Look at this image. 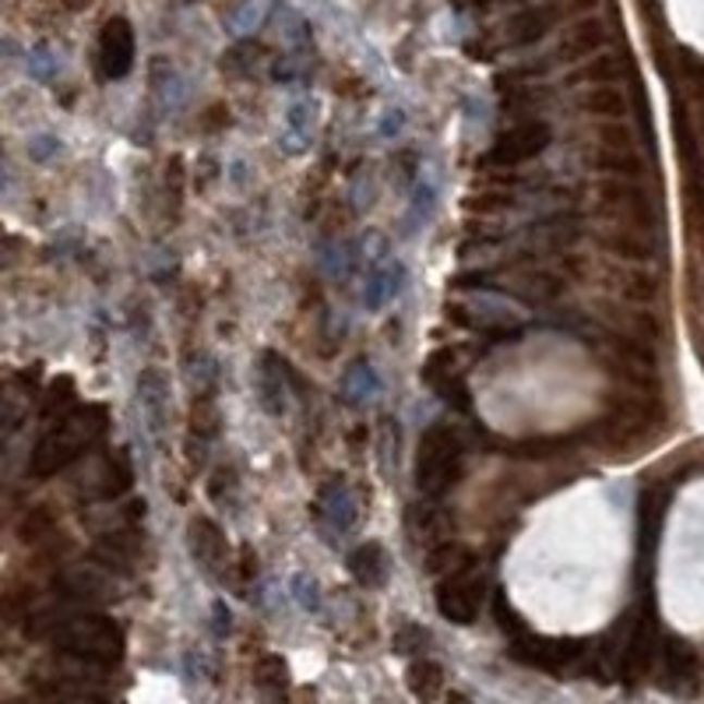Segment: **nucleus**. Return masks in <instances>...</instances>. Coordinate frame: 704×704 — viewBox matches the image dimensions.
<instances>
[{"instance_id":"nucleus-28","label":"nucleus","mask_w":704,"mask_h":704,"mask_svg":"<svg viewBox=\"0 0 704 704\" xmlns=\"http://www.w3.org/2000/svg\"><path fill=\"white\" fill-rule=\"evenodd\" d=\"M627 67L620 64V57H595L592 64H585L578 74H575V82H589V85H613V82H620V74Z\"/></svg>"},{"instance_id":"nucleus-23","label":"nucleus","mask_w":704,"mask_h":704,"mask_svg":"<svg viewBox=\"0 0 704 704\" xmlns=\"http://www.w3.org/2000/svg\"><path fill=\"white\" fill-rule=\"evenodd\" d=\"M134 486V466L127 452H116L113 458H107V466L99 472V497H120V493H127Z\"/></svg>"},{"instance_id":"nucleus-29","label":"nucleus","mask_w":704,"mask_h":704,"mask_svg":"<svg viewBox=\"0 0 704 704\" xmlns=\"http://www.w3.org/2000/svg\"><path fill=\"white\" fill-rule=\"evenodd\" d=\"M620 296L634 299V304H652L658 296V279L649 272H623L620 275Z\"/></svg>"},{"instance_id":"nucleus-18","label":"nucleus","mask_w":704,"mask_h":704,"mask_svg":"<svg viewBox=\"0 0 704 704\" xmlns=\"http://www.w3.org/2000/svg\"><path fill=\"white\" fill-rule=\"evenodd\" d=\"M409 521H412L416 535H419V539H427V546L444 543V539H452V529H455L452 511H444V507H437V501H430V504H423V507H412V511H409Z\"/></svg>"},{"instance_id":"nucleus-22","label":"nucleus","mask_w":704,"mask_h":704,"mask_svg":"<svg viewBox=\"0 0 704 704\" xmlns=\"http://www.w3.org/2000/svg\"><path fill=\"white\" fill-rule=\"evenodd\" d=\"M592 166L598 173H609L613 180H634L641 173V159L634 148H603L592 156Z\"/></svg>"},{"instance_id":"nucleus-20","label":"nucleus","mask_w":704,"mask_h":704,"mask_svg":"<svg viewBox=\"0 0 704 704\" xmlns=\"http://www.w3.org/2000/svg\"><path fill=\"white\" fill-rule=\"evenodd\" d=\"M581 110L592 116H606V120H623L627 116V96L617 85H592L585 96H581Z\"/></svg>"},{"instance_id":"nucleus-26","label":"nucleus","mask_w":704,"mask_h":704,"mask_svg":"<svg viewBox=\"0 0 704 704\" xmlns=\"http://www.w3.org/2000/svg\"><path fill=\"white\" fill-rule=\"evenodd\" d=\"M53 532H57V518H53V511L47 504L28 507V511L22 515V521H18V535L25 539V543H33V546L50 543Z\"/></svg>"},{"instance_id":"nucleus-19","label":"nucleus","mask_w":704,"mask_h":704,"mask_svg":"<svg viewBox=\"0 0 704 704\" xmlns=\"http://www.w3.org/2000/svg\"><path fill=\"white\" fill-rule=\"evenodd\" d=\"M60 592H64V598H71V603H107L110 581L99 571H71L60 581Z\"/></svg>"},{"instance_id":"nucleus-33","label":"nucleus","mask_w":704,"mask_h":704,"mask_svg":"<svg viewBox=\"0 0 704 704\" xmlns=\"http://www.w3.org/2000/svg\"><path fill=\"white\" fill-rule=\"evenodd\" d=\"M493 617H497L501 631H507V634H511V641H515V638H521V634H526V620L518 617V613L511 609V603H507L504 595H493Z\"/></svg>"},{"instance_id":"nucleus-7","label":"nucleus","mask_w":704,"mask_h":704,"mask_svg":"<svg viewBox=\"0 0 704 704\" xmlns=\"http://www.w3.org/2000/svg\"><path fill=\"white\" fill-rule=\"evenodd\" d=\"M658 631L649 613H631L623 623V641H620V666L617 677L623 683H638L641 677H649V669L658 658Z\"/></svg>"},{"instance_id":"nucleus-2","label":"nucleus","mask_w":704,"mask_h":704,"mask_svg":"<svg viewBox=\"0 0 704 704\" xmlns=\"http://www.w3.org/2000/svg\"><path fill=\"white\" fill-rule=\"evenodd\" d=\"M50 641L60 655L78 658V663L99 666V669L116 666L127 649L124 627L113 617H107V613H74V617L57 620Z\"/></svg>"},{"instance_id":"nucleus-32","label":"nucleus","mask_w":704,"mask_h":704,"mask_svg":"<svg viewBox=\"0 0 704 704\" xmlns=\"http://www.w3.org/2000/svg\"><path fill=\"white\" fill-rule=\"evenodd\" d=\"M515 198H511V190H479L469 198V208L472 212H483V215H493V212H504V208H511Z\"/></svg>"},{"instance_id":"nucleus-15","label":"nucleus","mask_w":704,"mask_h":704,"mask_svg":"<svg viewBox=\"0 0 704 704\" xmlns=\"http://www.w3.org/2000/svg\"><path fill=\"white\" fill-rule=\"evenodd\" d=\"M603 244L609 254H617L620 261H649L655 254V244H652V233L645 226H613Z\"/></svg>"},{"instance_id":"nucleus-4","label":"nucleus","mask_w":704,"mask_h":704,"mask_svg":"<svg viewBox=\"0 0 704 704\" xmlns=\"http://www.w3.org/2000/svg\"><path fill=\"white\" fill-rule=\"evenodd\" d=\"M433 595H437V613L444 620L469 627L479 620V609L486 603V578L479 575V567L472 560L466 567H458V571L444 575Z\"/></svg>"},{"instance_id":"nucleus-9","label":"nucleus","mask_w":704,"mask_h":704,"mask_svg":"<svg viewBox=\"0 0 704 704\" xmlns=\"http://www.w3.org/2000/svg\"><path fill=\"white\" fill-rule=\"evenodd\" d=\"M598 201L606 205L609 215L620 219V226H645L652 222V201L634 180H606L598 187Z\"/></svg>"},{"instance_id":"nucleus-24","label":"nucleus","mask_w":704,"mask_h":704,"mask_svg":"<svg viewBox=\"0 0 704 704\" xmlns=\"http://www.w3.org/2000/svg\"><path fill=\"white\" fill-rule=\"evenodd\" d=\"M219 406H215V398L212 395H198L194 398V406H190V441H215V433H219Z\"/></svg>"},{"instance_id":"nucleus-13","label":"nucleus","mask_w":704,"mask_h":704,"mask_svg":"<svg viewBox=\"0 0 704 704\" xmlns=\"http://www.w3.org/2000/svg\"><path fill=\"white\" fill-rule=\"evenodd\" d=\"M138 553H141V535L131 532V529L102 535V539H96V546H92L96 564H102L107 571H116V575H127L131 567L138 564Z\"/></svg>"},{"instance_id":"nucleus-6","label":"nucleus","mask_w":704,"mask_h":704,"mask_svg":"<svg viewBox=\"0 0 704 704\" xmlns=\"http://www.w3.org/2000/svg\"><path fill=\"white\" fill-rule=\"evenodd\" d=\"M553 141V127L546 120H521V124H511L507 131H501L493 138L486 162L490 166H501V170H515L521 162H532L535 156H543Z\"/></svg>"},{"instance_id":"nucleus-27","label":"nucleus","mask_w":704,"mask_h":704,"mask_svg":"<svg viewBox=\"0 0 704 704\" xmlns=\"http://www.w3.org/2000/svg\"><path fill=\"white\" fill-rule=\"evenodd\" d=\"M521 289H526V296L535 299V304H546V299L560 296L564 279L557 272H549V268H535V272H529L526 279H521Z\"/></svg>"},{"instance_id":"nucleus-1","label":"nucleus","mask_w":704,"mask_h":704,"mask_svg":"<svg viewBox=\"0 0 704 704\" xmlns=\"http://www.w3.org/2000/svg\"><path fill=\"white\" fill-rule=\"evenodd\" d=\"M110 427V416L102 406H78L71 416L57 419L53 427L42 430V437L33 447V458H28V472L36 479H50L57 472H64L67 466L82 458L102 433Z\"/></svg>"},{"instance_id":"nucleus-3","label":"nucleus","mask_w":704,"mask_h":704,"mask_svg":"<svg viewBox=\"0 0 704 704\" xmlns=\"http://www.w3.org/2000/svg\"><path fill=\"white\" fill-rule=\"evenodd\" d=\"M466 472V441L452 423H430L416 447V486L427 501H441Z\"/></svg>"},{"instance_id":"nucleus-17","label":"nucleus","mask_w":704,"mask_h":704,"mask_svg":"<svg viewBox=\"0 0 704 704\" xmlns=\"http://www.w3.org/2000/svg\"><path fill=\"white\" fill-rule=\"evenodd\" d=\"M444 666L433 663V658H412V666L406 669V687L416 701L433 704L444 694Z\"/></svg>"},{"instance_id":"nucleus-34","label":"nucleus","mask_w":704,"mask_h":704,"mask_svg":"<svg viewBox=\"0 0 704 704\" xmlns=\"http://www.w3.org/2000/svg\"><path fill=\"white\" fill-rule=\"evenodd\" d=\"M598 145L603 148H634V134L623 120H606V124L598 127Z\"/></svg>"},{"instance_id":"nucleus-35","label":"nucleus","mask_w":704,"mask_h":704,"mask_svg":"<svg viewBox=\"0 0 704 704\" xmlns=\"http://www.w3.org/2000/svg\"><path fill=\"white\" fill-rule=\"evenodd\" d=\"M701 212H704V194H701Z\"/></svg>"},{"instance_id":"nucleus-8","label":"nucleus","mask_w":704,"mask_h":704,"mask_svg":"<svg viewBox=\"0 0 704 704\" xmlns=\"http://www.w3.org/2000/svg\"><path fill=\"white\" fill-rule=\"evenodd\" d=\"M134 67V28L127 18H110L99 36V71L107 82L127 78Z\"/></svg>"},{"instance_id":"nucleus-25","label":"nucleus","mask_w":704,"mask_h":704,"mask_svg":"<svg viewBox=\"0 0 704 704\" xmlns=\"http://www.w3.org/2000/svg\"><path fill=\"white\" fill-rule=\"evenodd\" d=\"M254 683L261 687V691L268 694H282L289 687V666H286V658L282 655H261L258 663H254Z\"/></svg>"},{"instance_id":"nucleus-31","label":"nucleus","mask_w":704,"mask_h":704,"mask_svg":"<svg viewBox=\"0 0 704 704\" xmlns=\"http://www.w3.org/2000/svg\"><path fill=\"white\" fill-rule=\"evenodd\" d=\"M180 208H184V162L173 159L166 166V212L176 219Z\"/></svg>"},{"instance_id":"nucleus-11","label":"nucleus","mask_w":704,"mask_h":704,"mask_svg":"<svg viewBox=\"0 0 704 704\" xmlns=\"http://www.w3.org/2000/svg\"><path fill=\"white\" fill-rule=\"evenodd\" d=\"M557 18H560V11L553 4L515 11L504 25V47H532V42H539L553 25H557Z\"/></svg>"},{"instance_id":"nucleus-16","label":"nucleus","mask_w":704,"mask_h":704,"mask_svg":"<svg viewBox=\"0 0 704 704\" xmlns=\"http://www.w3.org/2000/svg\"><path fill=\"white\" fill-rule=\"evenodd\" d=\"M349 571L363 589H381L384 585V581H387V553H384V546L378 543V539H370V543L353 549Z\"/></svg>"},{"instance_id":"nucleus-30","label":"nucleus","mask_w":704,"mask_h":704,"mask_svg":"<svg viewBox=\"0 0 704 704\" xmlns=\"http://www.w3.org/2000/svg\"><path fill=\"white\" fill-rule=\"evenodd\" d=\"M430 649V631H423L419 623H402L395 634V652L398 655H423Z\"/></svg>"},{"instance_id":"nucleus-10","label":"nucleus","mask_w":704,"mask_h":704,"mask_svg":"<svg viewBox=\"0 0 704 704\" xmlns=\"http://www.w3.org/2000/svg\"><path fill=\"white\" fill-rule=\"evenodd\" d=\"M697 672H701V658L691 641L666 638L663 652H658V680H663L666 691H677V694L691 691L697 683Z\"/></svg>"},{"instance_id":"nucleus-21","label":"nucleus","mask_w":704,"mask_h":704,"mask_svg":"<svg viewBox=\"0 0 704 704\" xmlns=\"http://www.w3.org/2000/svg\"><path fill=\"white\" fill-rule=\"evenodd\" d=\"M423 564H427V571L430 575H452V571H458V567H466V564H472V553L458 543V539H444V543H433V546H427V557H423Z\"/></svg>"},{"instance_id":"nucleus-14","label":"nucleus","mask_w":704,"mask_h":704,"mask_svg":"<svg viewBox=\"0 0 704 704\" xmlns=\"http://www.w3.org/2000/svg\"><path fill=\"white\" fill-rule=\"evenodd\" d=\"M603 47H606V25L598 18H581L564 33L557 57L560 60H585Z\"/></svg>"},{"instance_id":"nucleus-5","label":"nucleus","mask_w":704,"mask_h":704,"mask_svg":"<svg viewBox=\"0 0 704 704\" xmlns=\"http://www.w3.org/2000/svg\"><path fill=\"white\" fill-rule=\"evenodd\" d=\"M589 655V641L581 638H543V634H521L511 641V658L529 669L543 672H564L578 666Z\"/></svg>"},{"instance_id":"nucleus-12","label":"nucleus","mask_w":704,"mask_h":704,"mask_svg":"<svg viewBox=\"0 0 704 704\" xmlns=\"http://www.w3.org/2000/svg\"><path fill=\"white\" fill-rule=\"evenodd\" d=\"M187 543H190V557L198 560L208 575H215L222 564H226V532H222L212 518H194L187 529Z\"/></svg>"}]
</instances>
